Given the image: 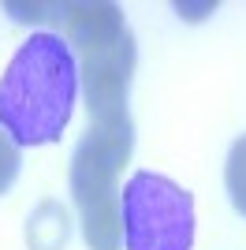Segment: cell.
Instances as JSON below:
<instances>
[{
	"mask_svg": "<svg viewBox=\"0 0 246 250\" xmlns=\"http://www.w3.org/2000/svg\"><path fill=\"white\" fill-rule=\"evenodd\" d=\"M15 19H52L63 26V42L79 60V86L93 124L127 120V97L134 79V38L116 4H4Z\"/></svg>",
	"mask_w": 246,
	"mask_h": 250,
	"instance_id": "obj_1",
	"label": "cell"
},
{
	"mask_svg": "<svg viewBox=\"0 0 246 250\" xmlns=\"http://www.w3.org/2000/svg\"><path fill=\"white\" fill-rule=\"evenodd\" d=\"M79 60L60 34H30L0 79V127L15 146H49L71 124Z\"/></svg>",
	"mask_w": 246,
	"mask_h": 250,
	"instance_id": "obj_2",
	"label": "cell"
},
{
	"mask_svg": "<svg viewBox=\"0 0 246 250\" xmlns=\"http://www.w3.org/2000/svg\"><path fill=\"white\" fill-rule=\"evenodd\" d=\"M134 149V124H93L71 153V198L90 250H120V172Z\"/></svg>",
	"mask_w": 246,
	"mask_h": 250,
	"instance_id": "obj_3",
	"label": "cell"
},
{
	"mask_svg": "<svg viewBox=\"0 0 246 250\" xmlns=\"http://www.w3.org/2000/svg\"><path fill=\"white\" fill-rule=\"evenodd\" d=\"M123 250H190L194 247V198L175 179L134 172L120 190Z\"/></svg>",
	"mask_w": 246,
	"mask_h": 250,
	"instance_id": "obj_4",
	"label": "cell"
},
{
	"mask_svg": "<svg viewBox=\"0 0 246 250\" xmlns=\"http://www.w3.org/2000/svg\"><path fill=\"white\" fill-rule=\"evenodd\" d=\"M67 231H71L67 213H63V209L52 202V220H49V224L41 220V213H34V217H30L26 243H30V250H60L63 243H67Z\"/></svg>",
	"mask_w": 246,
	"mask_h": 250,
	"instance_id": "obj_5",
	"label": "cell"
},
{
	"mask_svg": "<svg viewBox=\"0 0 246 250\" xmlns=\"http://www.w3.org/2000/svg\"><path fill=\"white\" fill-rule=\"evenodd\" d=\"M224 187L239 217H246V135L235 138V146L224 161Z\"/></svg>",
	"mask_w": 246,
	"mask_h": 250,
	"instance_id": "obj_6",
	"label": "cell"
},
{
	"mask_svg": "<svg viewBox=\"0 0 246 250\" xmlns=\"http://www.w3.org/2000/svg\"><path fill=\"white\" fill-rule=\"evenodd\" d=\"M19 168H22V157H19V146L8 138V131L0 127V194H8L19 179Z\"/></svg>",
	"mask_w": 246,
	"mask_h": 250,
	"instance_id": "obj_7",
	"label": "cell"
}]
</instances>
